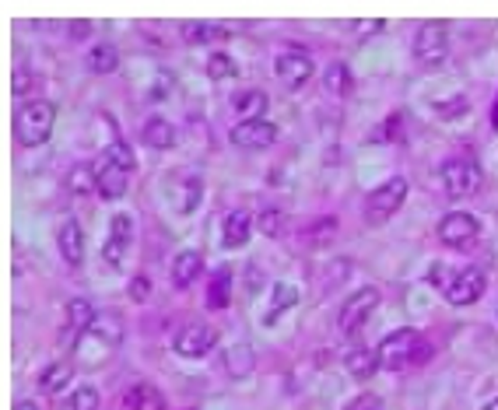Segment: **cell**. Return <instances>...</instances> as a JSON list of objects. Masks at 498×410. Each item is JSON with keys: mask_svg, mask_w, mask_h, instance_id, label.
<instances>
[{"mask_svg": "<svg viewBox=\"0 0 498 410\" xmlns=\"http://www.w3.org/2000/svg\"><path fill=\"white\" fill-rule=\"evenodd\" d=\"M403 200H407V179H386L383 187H376L368 193L366 200V218L372 224H383V221L390 218V214H397L400 207H403Z\"/></svg>", "mask_w": 498, "mask_h": 410, "instance_id": "obj_4", "label": "cell"}, {"mask_svg": "<svg viewBox=\"0 0 498 410\" xmlns=\"http://www.w3.org/2000/svg\"><path fill=\"white\" fill-rule=\"evenodd\" d=\"M123 404H127V410H166V396L151 382H133L127 396H123Z\"/></svg>", "mask_w": 498, "mask_h": 410, "instance_id": "obj_18", "label": "cell"}, {"mask_svg": "<svg viewBox=\"0 0 498 410\" xmlns=\"http://www.w3.org/2000/svg\"><path fill=\"white\" fill-rule=\"evenodd\" d=\"M140 137H144L148 148H172L176 144V126L162 120V116H151L144 123V130H140Z\"/></svg>", "mask_w": 498, "mask_h": 410, "instance_id": "obj_22", "label": "cell"}, {"mask_svg": "<svg viewBox=\"0 0 498 410\" xmlns=\"http://www.w3.org/2000/svg\"><path fill=\"white\" fill-rule=\"evenodd\" d=\"M299 302V287H292V284H274V298H270V309L264 313V323L270 326V323H277L281 315L288 313L292 305Z\"/></svg>", "mask_w": 498, "mask_h": 410, "instance_id": "obj_21", "label": "cell"}, {"mask_svg": "<svg viewBox=\"0 0 498 410\" xmlns=\"http://www.w3.org/2000/svg\"><path fill=\"white\" fill-rule=\"evenodd\" d=\"M235 109L246 116V120H264V109H267V95L264 92H246L235 98Z\"/></svg>", "mask_w": 498, "mask_h": 410, "instance_id": "obj_30", "label": "cell"}, {"mask_svg": "<svg viewBox=\"0 0 498 410\" xmlns=\"http://www.w3.org/2000/svg\"><path fill=\"white\" fill-rule=\"evenodd\" d=\"M207 305L211 309H229L232 305V270L229 267H222L207 284Z\"/></svg>", "mask_w": 498, "mask_h": 410, "instance_id": "obj_20", "label": "cell"}, {"mask_svg": "<svg viewBox=\"0 0 498 410\" xmlns=\"http://www.w3.org/2000/svg\"><path fill=\"white\" fill-rule=\"evenodd\" d=\"M333 232H337V218H316V224L305 228V239L316 242V246H323V242L333 239Z\"/></svg>", "mask_w": 498, "mask_h": 410, "instance_id": "obj_34", "label": "cell"}, {"mask_svg": "<svg viewBox=\"0 0 498 410\" xmlns=\"http://www.w3.org/2000/svg\"><path fill=\"white\" fill-rule=\"evenodd\" d=\"M414 57L421 67H439L449 57V32L439 22H425L414 35Z\"/></svg>", "mask_w": 498, "mask_h": 410, "instance_id": "obj_6", "label": "cell"}, {"mask_svg": "<svg viewBox=\"0 0 498 410\" xmlns=\"http://www.w3.org/2000/svg\"><path fill=\"white\" fill-rule=\"evenodd\" d=\"M200 193H204V183H200L197 176H194V179H183V183H179V196H176V211H179V214L197 211Z\"/></svg>", "mask_w": 498, "mask_h": 410, "instance_id": "obj_28", "label": "cell"}, {"mask_svg": "<svg viewBox=\"0 0 498 410\" xmlns=\"http://www.w3.org/2000/svg\"><path fill=\"white\" fill-rule=\"evenodd\" d=\"M70 35H74V39H81V35H88V22H77V25L70 29Z\"/></svg>", "mask_w": 498, "mask_h": 410, "instance_id": "obj_45", "label": "cell"}, {"mask_svg": "<svg viewBox=\"0 0 498 410\" xmlns=\"http://www.w3.org/2000/svg\"><path fill=\"white\" fill-rule=\"evenodd\" d=\"M492 123L498 126V95H495V105H492Z\"/></svg>", "mask_w": 498, "mask_h": 410, "instance_id": "obj_47", "label": "cell"}, {"mask_svg": "<svg viewBox=\"0 0 498 410\" xmlns=\"http://www.w3.org/2000/svg\"><path fill=\"white\" fill-rule=\"evenodd\" d=\"M53 123H57V105L46 102V98H35V102H25L14 116V133L22 141V148H39L42 141H50L53 133Z\"/></svg>", "mask_w": 498, "mask_h": 410, "instance_id": "obj_2", "label": "cell"}, {"mask_svg": "<svg viewBox=\"0 0 498 410\" xmlns=\"http://www.w3.org/2000/svg\"><path fill=\"white\" fill-rule=\"evenodd\" d=\"M383 25H386V22H379V18H376V22H362V35H372V32H379Z\"/></svg>", "mask_w": 498, "mask_h": 410, "instance_id": "obj_44", "label": "cell"}, {"mask_svg": "<svg viewBox=\"0 0 498 410\" xmlns=\"http://www.w3.org/2000/svg\"><path fill=\"white\" fill-rule=\"evenodd\" d=\"M57 246H60V252H64V260L70 267H77V263L85 260V232H81L77 221H64V224H60Z\"/></svg>", "mask_w": 498, "mask_h": 410, "instance_id": "obj_16", "label": "cell"}, {"mask_svg": "<svg viewBox=\"0 0 498 410\" xmlns=\"http://www.w3.org/2000/svg\"><path fill=\"white\" fill-rule=\"evenodd\" d=\"M67 187L74 189V193H92V189H95V169H92V165L74 169V172L67 176Z\"/></svg>", "mask_w": 498, "mask_h": 410, "instance_id": "obj_33", "label": "cell"}, {"mask_svg": "<svg viewBox=\"0 0 498 410\" xmlns=\"http://www.w3.org/2000/svg\"><path fill=\"white\" fill-rule=\"evenodd\" d=\"M60 410H99V389L95 386H77L60 404Z\"/></svg>", "mask_w": 498, "mask_h": 410, "instance_id": "obj_29", "label": "cell"}, {"mask_svg": "<svg viewBox=\"0 0 498 410\" xmlns=\"http://www.w3.org/2000/svg\"><path fill=\"white\" fill-rule=\"evenodd\" d=\"M484 183V176H481V165H474V161H449L446 169H442V187L449 196H474L477 189Z\"/></svg>", "mask_w": 498, "mask_h": 410, "instance_id": "obj_7", "label": "cell"}, {"mask_svg": "<svg viewBox=\"0 0 498 410\" xmlns=\"http://www.w3.org/2000/svg\"><path fill=\"white\" fill-rule=\"evenodd\" d=\"M425 337L418 333V330H411V326H400L394 330L379 351H376V358H379V369H386V372H400V369H407V365H414V354H418V344H421Z\"/></svg>", "mask_w": 498, "mask_h": 410, "instance_id": "obj_3", "label": "cell"}, {"mask_svg": "<svg viewBox=\"0 0 498 410\" xmlns=\"http://www.w3.org/2000/svg\"><path fill=\"white\" fill-rule=\"evenodd\" d=\"M123 341V323L116 313L99 315L81 337H77V347H74V361L81 369H99L105 358H113V351Z\"/></svg>", "mask_w": 498, "mask_h": 410, "instance_id": "obj_1", "label": "cell"}, {"mask_svg": "<svg viewBox=\"0 0 498 410\" xmlns=\"http://www.w3.org/2000/svg\"><path fill=\"white\" fill-rule=\"evenodd\" d=\"M249 235H253V218L246 211H232L222 224V246L225 250H242L249 242Z\"/></svg>", "mask_w": 498, "mask_h": 410, "instance_id": "obj_15", "label": "cell"}, {"mask_svg": "<svg viewBox=\"0 0 498 410\" xmlns=\"http://www.w3.org/2000/svg\"><path fill=\"white\" fill-rule=\"evenodd\" d=\"M232 144L235 148H249V151H260V148H270L277 141V126L270 120H242V123L232 126Z\"/></svg>", "mask_w": 498, "mask_h": 410, "instance_id": "obj_12", "label": "cell"}, {"mask_svg": "<svg viewBox=\"0 0 498 410\" xmlns=\"http://www.w3.org/2000/svg\"><path fill=\"white\" fill-rule=\"evenodd\" d=\"M376 305H379V287H362V291H355V295L340 305L337 330H340L344 337H355V333L366 326L368 315L376 313Z\"/></svg>", "mask_w": 498, "mask_h": 410, "instance_id": "obj_5", "label": "cell"}, {"mask_svg": "<svg viewBox=\"0 0 498 410\" xmlns=\"http://www.w3.org/2000/svg\"><path fill=\"white\" fill-rule=\"evenodd\" d=\"M435 109H439L442 120H457V116H464L466 113V98L464 95H457V98H449V102H435Z\"/></svg>", "mask_w": 498, "mask_h": 410, "instance_id": "obj_36", "label": "cell"}, {"mask_svg": "<svg viewBox=\"0 0 498 410\" xmlns=\"http://www.w3.org/2000/svg\"><path fill=\"white\" fill-rule=\"evenodd\" d=\"M376 141H403V137H400V116H394L390 123H383V130H379Z\"/></svg>", "mask_w": 498, "mask_h": 410, "instance_id": "obj_40", "label": "cell"}, {"mask_svg": "<svg viewBox=\"0 0 498 410\" xmlns=\"http://www.w3.org/2000/svg\"><path fill=\"white\" fill-rule=\"evenodd\" d=\"M348 372L355 378H372L379 372V358H376V351H366V347H358V351H351L348 354Z\"/></svg>", "mask_w": 498, "mask_h": 410, "instance_id": "obj_25", "label": "cell"}, {"mask_svg": "<svg viewBox=\"0 0 498 410\" xmlns=\"http://www.w3.org/2000/svg\"><path fill=\"white\" fill-rule=\"evenodd\" d=\"M225 372L232 378H246L253 372V347L249 344H232L225 351Z\"/></svg>", "mask_w": 498, "mask_h": 410, "instance_id": "obj_24", "label": "cell"}, {"mask_svg": "<svg viewBox=\"0 0 498 410\" xmlns=\"http://www.w3.org/2000/svg\"><path fill=\"white\" fill-rule=\"evenodd\" d=\"M29 88H32V77H29V70H14V85H11V92L25 95Z\"/></svg>", "mask_w": 498, "mask_h": 410, "instance_id": "obj_42", "label": "cell"}, {"mask_svg": "<svg viewBox=\"0 0 498 410\" xmlns=\"http://www.w3.org/2000/svg\"><path fill=\"white\" fill-rule=\"evenodd\" d=\"M484 410H498V396H495V400H492V404H488Z\"/></svg>", "mask_w": 498, "mask_h": 410, "instance_id": "obj_48", "label": "cell"}, {"mask_svg": "<svg viewBox=\"0 0 498 410\" xmlns=\"http://www.w3.org/2000/svg\"><path fill=\"white\" fill-rule=\"evenodd\" d=\"M323 85H327V92L330 95H351V88H355V77H351L348 63H330V67H327V74H323Z\"/></svg>", "mask_w": 498, "mask_h": 410, "instance_id": "obj_26", "label": "cell"}, {"mask_svg": "<svg viewBox=\"0 0 498 410\" xmlns=\"http://www.w3.org/2000/svg\"><path fill=\"white\" fill-rule=\"evenodd\" d=\"M148 291H151L148 278H133L131 281V298L133 302H144V298H148Z\"/></svg>", "mask_w": 498, "mask_h": 410, "instance_id": "obj_41", "label": "cell"}, {"mask_svg": "<svg viewBox=\"0 0 498 410\" xmlns=\"http://www.w3.org/2000/svg\"><path fill=\"white\" fill-rule=\"evenodd\" d=\"M218 35H222L218 25H204V22L183 25V39H186V42H211V39H218Z\"/></svg>", "mask_w": 498, "mask_h": 410, "instance_id": "obj_35", "label": "cell"}, {"mask_svg": "<svg viewBox=\"0 0 498 410\" xmlns=\"http://www.w3.org/2000/svg\"><path fill=\"white\" fill-rule=\"evenodd\" d=\"M95 319H99V315H95V305H92L88 298H70V302H67V323L64 326L74 333V337H81V333H85Z\"/></svg>", "mask_w": 498, "mask_h": 410, "instance_id": "obj_19", "label": "cell"}, {"mask_svg": "<svg viewBox=\"0 0 498 410\" xmlns=\"http://www.w3.org/2000/svg\"><path fill=\"white\" fill-rule=\"evenodd\" d=\"M120 67V53H116V46H109V42H102L95 46L92 53H88V70L92 74H113Z\"/></svg>", "mask_w": 498, "mask_h": 410, "instance_id": "obj_27", "label": "cell"}, {"mask_svg": "<svg viewBox=\"0 0 498 410\" xmlns=\"http://www.w3.org/2000/svg\"><path fill=\"white\" fill-rule=\"evenodd\" d=\"M477 235H481V221L474 218V214H466V211H453V214H446L442 224H439V239L449 250H464Z\"/></svg>", "mask_w": 498, "mask_h": 410, "instance_id": "obj_8", "label": "cell"}, {"mask_svg": "<svg viewBox=\"0 0 498 410\" xmlns=\"http://www.w3.org/2000/svg\"><path fill=\"white\" fill-rule=\"evenodd\" d=\"M312 57L309 53H302V50H288V53H281L277 57V77H281V85L285 88H302L309 77H312Z\"/></svg>", "mask_w": 498, "mask_h": 410, "instance_id": "obj_14", "label": "cell"}, {"mask_svg": "<svg viewBox=\"0 0 498 410\" xmlns=\"http://www.w3.org/2000/svg\"><path fill=\"white\" fill-rule=\"evenodd\" d=\"M429 281L435 284V287H449V281H453V270L446 267V263H432V270H429Z\"/></svg>", "mask_w": 498, "mask_h": 410, "instance_id": "obj_39", "label": "cell"}, {"mask_svg": "<svg viewBox=\"0 0 498 410\" xmlns=\"http://www.w3.org/2000/svg\"><path fill=\"white\" fill-rule=\"evenodd\" d=\"M105 155L113 158V161H116V165H120L123 172H133V169H137V158H133V148L127 144V141H120V137H116V141H113V144L105 148Z\"/></svg>", "mask_w": 498, "mask_h": 410, "instance_id": "obj_32", "label": "cell"}, {"mask_svg": "<svg viewBox=\"0 0 498 410\" xmlns=\"http://www.w3.org/2000/svg\"><path fill=\"white\" fill-rule=\"evenodd\" d=\"M92 169H95V193H99L102 200H120V196L127 193L131 172H123L109 155H102Z\"/></svg>", "mask_w": 498, "mask_h": 410, "instance_id": "obj_13", "label": "cell"}, {"mask_svg": "<svg viewBox=\"0 0 498 410\" xmlns=\"http://www.w3.org/2000/svg\"><path fill=\"white\" fill-rule=\"evenodd\" d=\"M168 92H172V74H162V77H158V85L151 88V98H158V95L166 98Z\"/></svg>", "mask_w": 498, "mask_h": 410, "instance_id": "obj_43", "label": "cell"}, {"mask_svg": "<svg viewBox=\"0 0 498 410\" xmlns=\"http://www.w3.org/2000/svg\"><path fill=\"white\" fill-rule=\"evenodd\" d=\"M260 232L264 235H281L285 232V214L281 211H264L260 214Z\"/></svg>", "mask_w": 498, "mask_h": 410, "instance_id": "obj_37", "label": "cell"}, {"mask_svg": "<svg viewBox=\"0 0 498 410\" xmlns=\"http://www.w3.org/2000/svg\"><path fill=\"white\" fill-rule=\"evenodd\" d=\"M14 410H39V407H35L32 400H22V404H14Z\"/></svg>", "mask_w": 498, "mask_h": 410, "instance_id": "obj_46", "label": "cell"}, {"mask_svg": "<svg viewBox=\"0 0 498 410\" xmlns=\"http://www.w3.org/2000/svg\"><path fill=\"white\" fill-rule=\"evenodd\" d=\"M484 287H488V281H484V274L477 267H460V270H453L446 298H449V305H474L484 295Z\"/></svg>", "mask_w": 498, "mask_h": 410, "instance_id": "obj_10", "label": "cell"}, {"mask_svg": "<svg viewBox=\"0 0 498 410\" xmlns=\"http://www.w3.org/2000/svg\"><path fill=\"white\" fill-rule=\"evenodd\" d=\"M344 410H383V396L379 393H358V400H351Z\"/></svg>", "mask_w": 498, "mask_h": 410, "instance_id": "obj_38", "label": "cell"}, {"mask_svg": "<svg viewBox=\"0 0 498 410\" xmlns=\"http://www.w3.org/2000/svg\"><path fill=\"white\" fill-rule=\"evenodd\" d=\"M70 378H74V361H50L42 369V376H39V389L42 393H57V389H64Z\"/></svg>", "mask_w": 498, "mask_h": 410, "instance_id": "obj_23", "label": "cell"}, {"mask_svg": "<svg viewBox=\"0 0 498 410\" xmlns=\"http://www.w3.org/2000/svg\"><path fill=\"white\" fill-rule=\"evenodd\" d=\"M131 246H133V218L131 214H116V218L109 221V235H105V246H102V260L109 267H123Z\"/></svg>", "mask_w": 498, "mask_h": 410, "instance_id": "obj_9", "label": "cell"}, {"mask_svg": "<svg viewBox=\"0 0 498 410\" xmlns=\"http://www.w3.org/2000/svg\"><path fill=\"white\" fill-rule=\"evenodd\" d=\"M204 274V252L200 250H183L172 260V281L176 287H190Z\"/></svg>", "mask_w": 498, "mask_h": 410, "instance_id": "obj_17", "label": "cell"}, {"mask_svg": "<svg viewBox=\"0 0 498 410\" xmlns=\"http://www.w3.org/2000/svg\"><path fill=\"white\" fill-rule=\"evenodd\" d=\"M235 74H239V67L229 53H211V60H207V77L211 81H229Z\"/></svg>", "mask_w": 498, "mask_h": 410, "instance_id": "obj_31", "label": "cell"}, {"mask_svg": "<svg viewBox=\"0 0 498 410\" xmlns=\"http://www.w3.org/2000/svg\"><path fill=\"white\" fill-rule=\"evenodd\" d=\"M218 344V330L214 326H207V323H190V326H183L179 333H176V354H183V358H204L211 347Z\"/></svg>", "mask_w": 498, "mask_h": 410, "instance_id": "obj_11", "label": "cell"}]
</instances>
